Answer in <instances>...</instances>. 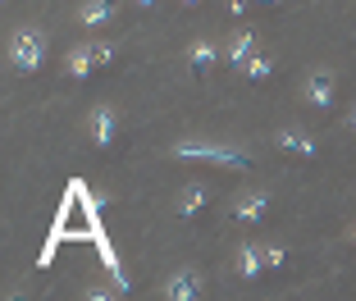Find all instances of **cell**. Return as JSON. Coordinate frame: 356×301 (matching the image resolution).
Instances as JSON below:
<instances>
[{"instance_id":"d6986e66","label":"cell","mask_w":356,"mask_h":301,"mask_svg":"<svg viewBox=\"0 0 356 301\" xmlns=\"http://www.w3.org/2000/svg\"><path fill=\"white\" fill-rule=\"evenodd\" d=\"M347 124H352V133H356V110H352V119H347Z\"/></svg>"},{"instance_id":"8992f818","label":"cell","mask_w":356,"mask_h":301,"mask_svg":"<svg viewBox=\"0 0 356 301\" xmlns=\"http://www.w3.org/2000/svg\"><path fill=\"white\" fill-rule=\"evenodd\" d=\"M306 105H315V110H334V73L329 69H315L311 78H306Z\"/></svg>"},{"instance_id":"30bf717a","label":"cell","mask_w":356,"mask_h":301,"mask_svg":"<svg viewBox=\"0 0 356 301\" xmlns=\"http://www.w3.org/2000/svg\"><path fill=\"white\" fill-rule=\"evenodd\" d=\"M215 60H220V51H215V42H192V46H188V73L197 78V83L206 78L210 69H215Z\"/></svg>"},{"instance_id":"5b68a950","label":"cell","mask_w":356,"mask_h":301,"mask_svg":"<svg viewBox=\"0 0 356 301\" xmlns=\"http://www.w3.org/2000/svg\"><path fill=\"white\" fill-rule=\"evenodd\" d=\"M265 210H270V192H265V187H252V192H242V197L233 201V219H238V224H261Z\"/></svg>"},{"instance_id":"44dd1931","label":"cell","mask_w":356,"mask_h":301,"mask_svg":"<svg viewBox=\"0 0 356 301\" xmlns=\"http://www.w3.org/2000/svg\"><path fill=\"white\" fill-rule=\"evenodd\" d=\"M352 247H356V229H352Z\"/></svg>"},{"instance_id":"5bb4252c","label":"cell","mask_w":356,"mask_h":301,"mask_svg":"<svg viewBox=\"0 0 356 301\" xmlns=\"http://www.w3.org/2000/svg\"><path fill=\"white\" fill-rule=\"evenodd\" d=\"M242 73H247L252 83H265V78L274 73V60H270V55H261V51H256L252 60H247V69H242Z\"/></svg>"},{"instance_id":"9a60e30c","label":"cell","mask_w":356,"mask_h":301,"mask_svg":"<svg viewBox=\"0 0 356 301\" xmlns=\"http://www.w3.org/2000/svg\"><path fill=\"white\" fill-rule=\"evenodd\" d=\"M283 260H288L283 247H265V265H270V270H283Z\"/></svg>"},{"instance_id":"7a4b0ae2","label":"cell","mask_w":356,"mask_h":301,"mask_svg":"<svg viewBox=\"0 0 356 301\" xmlns=\"http://www.w3.org/2000/svg\"><path fill=\"white\" fill-rule=\"evenodd\" d=\"M46 64V32L42 28H19L14 32V42H10V69L14 73H42Z\"/></svg>"},{"instance_id":"6da1fadb","label":"cell","mask_w":356,"mask_h":301,"mask_svg":"<svg viewBox=\"0 0 356 301\" xmlns=\"http://www.w3.org/2000/svg\"><path fill=\"white\" fill-rule=\"evenodd\" d=\"M174 160H197V165H224V169H252V151L229 142H174Z\"/></svg>"},{"instance_id":"52a82bcc","label":"cell","mask_w":356,"mask_h":301,"mask_svg":"<svg viewBox=\"0 0 356 301\" xmlns=\"http://www.w3.org/2000/svg\"><path fill=\"white\" fill-rule=\"evenodd\" d=\"M64 69H69V78H92L96 69H101V60H96V42H83V46H74L69 51V60H64Z\"/></svg>"},{"instance_id":"9c48e42d","label":"cell","mask_w":356,"mask_h":301,"mask_svg":"<svg viewBox=\"0 0 356 301\" xmlns=\"http://www.w3.org/2000/svg\"><path fill=\"white\" fill-rule=\"evenodd\" d=\"M233 270H238V279L256 283L270 265H265V247H238V260H233Z\"/></svg>"},{"instance_id":"4fadbf2b","label":"cell","mask_w":356,"mask_h":301,"mask_svg":"<svg viewBox=\"0 0 356 301\" xmlns=\"http://www.w3.org/2000/svg\"><path fill=\"white\" fill-rule=\"evenodd\" d=\"M201 206H206V187L188 183V187H183V197H178V219H197Z\"/></svg>"},{"instance_id":"2e32d148","label":"cell","mask_w":356,"mask_h":301,"mask_svg":"<svg viewBox=\"0 0 356 301\" xmlns=\"http://www.w3.org/2000/svg\"><path fill=\"white\" fill-rule=\"evenodd\" d=\"M224 5H229L233 14H242V10H247V5H252V0H224Z\"/></svg>"},{"instance_id":"ba28073f","label":"cell","mask_w":356,"mask_h":301,"mask_svg":"<svg viewBox=\"0 0 356 301\" xmlns=\"http://www.w3.org/2000/svg\"><path fill=\"white\" fill-rule=\"evenodd\" d=\"M165 297H169V301H197V297H201V274H197V270H178V274H169Z\"/></svg>"},{"instance_id":"ac0fdd59","label":"cell","mask_w":356,"mask_h":301,"mask_svg":"<svg viewBox=\"0 0 356 301\" xmlns=\"http://www.w3.org/2000/svg\"><path fill=\"white\" fill-rule=\"evenodd\" d=\"M256 5H283V0H256Z\"/></svg>"},{"instance_id":"3957f363","label":"cell","mask_w":356,"mask_h":301,"mask_svg":"<svg viewBox=\"0 0 356 301\" xmlns=\"http://www.w3.org/2000/svg\"><path fill=\"white\" fill-rule=\"evenodd\" d=\"M87 133H92V146L96 151H110L119 137V115H115V105H96L92 119H87Z\"/></svg>"},{"instance_id":"8fae6325","label":"cell","mask_w":356,"mask_h":301,"mask_svg":"<svg viewBox=\"0 0 356 301\" xmlns=\"http://www.w3.org/2000/svg\"><path fill=\"white\" fill-rule=\"evenodd\" d=\"M252 55H256V32L238 28V32H233V42H229V64H233V69H247Z\"/></svg>"},{"instance_id":"277c9868","label":"cell","mask_w":356,"mask_h":301,"mask_svg":"<svg viewBox=\"0 0 356 301\" xmlns=\"http://www.w3.org/2000/svg\"><path fill=\"white\" fill-rule=\"evenodd\" d=\"M274 146L288 151V156H302V160L320 156V142H315L311 133H302V128H279V133H274Z\"/></svg>"},{"instance_id":"ffe728a7","label":"cell","mask_w":356,"mask_h":301,"mask_svg":"<svg viewBox=\"0 0 356 301\" xmlns=\"http://www.w3.org/2000/svg\"><path fill=\"white\" fill-rule=\"evenodd\" d=\"M183 5H201V0H183Z\"/></svg>"},{"instance_id":"e0dca14e","label":"cell","mask_w":356,"mask_h":301,"mask_svg":"<svg viewBox=\"0 0 356 301\" xmlns=\"http://www.w3.org/2000/svg\"><path fill=\"white\" fill-rule=\"evenodd\" d=\"M137 5H142V10H151V5H156V0H137Z\"/></svg>"},{"instance_id":"7c38bea8","label":"cell","mask_w":356,"mask_h":301,"mask_svg":"<svg viewBox=\"0 0 356 301\" xmlns=\"http://www.w3.org/2000/svg\"><path fill=\"white\" fill-rule=\"evenodd\" d=\"M78 19H83V28H105V23L115 19V0H87Z\"/></svg>"}]
</instances>
